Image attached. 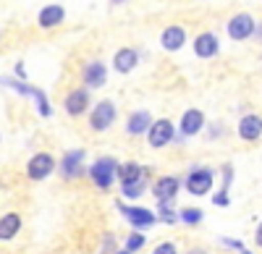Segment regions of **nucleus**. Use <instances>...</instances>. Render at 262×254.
<instances>
[{
  "mask_svg": "<svg viewBox=\"0 0 262 254\" xmlns=\"http://www.w3.org/2000/svg\"><path fill=\"white\" fill-rule=\"evenodd\" d=\"M116 171H118V163H116L113 157H102V160H97V163L92 165L90 173H92V181H95L100 189H111Z\"/></svg>",
  "mask_w": 262,
  "mask_h": 254,
  "instance_id": "obj_1",
  "label": "nucleus"
},
{
  "mask_svg": "<svg viewBox=\"0 0 262 254\" xmlns=\"http://www.w3.org/2000/svg\"><path fill=\"white\" fill-rule=\"evenodd\" d=\"M113 118H116V108H113V102H111V100H102V102H97V108L92 110L90 123H92V129H95V131H105L107 126L113 123Z\"/></svg>",
  "mask_w": 262,
  "mask_h": 254,
  "instance_id": "obj_2",
  "label": "nucleus"
},
{
  "mask_svg": "<svg viewBox=\"0 0 262 254\" xmlns=\"http://www.w3.org/2000/svg\"><path fill=\"white\" fill-rule=\"evenodd\" d=\"M228 34L231 39H247L254 34V18L249 13H236L231 21H228Z\"/></svg>",
  "mask_w": 262,
  "mask_h": 254,
  "instance_id": "obj_3",
  "label": "nucleus"
},
{
  "mask_svg": "<svg viewBox=\"0 0 262 254\" xmlns=\"http://www.w3.org/2000/svg\"><path fill=\"white\" fill-rule=\"evenodd\" d=\"M53 168H55V160H53L50 155H45V152H39V155H34V157L29 160L27 173H29V178L42 181V178H48V176L53 173Z\"/></svg>",
  "mask_w": 262,
  "mask_h": 254,
  "instance_id": "obj_4",
  "label": "nucleus"
},
{
  "mask_svg": "<svg viewBox=\"0 0 262 254\" xmlns=\"http://www.w3.org/2000/svg\"><path fill=\"white\" fill-rule=\"evenodd\" d=\"M170 139H173V123L168 118L155 121V123L149 126V144L152 147H165Z\"/></svg>",
  "mask_w": 262,
  "mask_h": 254,
  "instance_id": "obj_5",
  "label": "nucleus"
},
{
  "mask_svg": "<svg viewBox=\"0 0 262 254\" xmlns=\"http://www.w3.org/2000/svg\"><path fill=\"white\" fill-rule=\"evenodd\" d=\"M210 186H212V173H210V171H194V173H189V178H186V189H189L191 194H196V197L207 194Z\"/></svg>",
  "mask_w": 262,
  "mask_h": 254,
  "instance_id": "obj_6",
  "label": "nucleus"
},
{
  "mask_svg": "<svg viewBox=\"0 0 262 254\" xmlns=\"http://www.w3.org/2000/svg\"><path fill=\"white\" fill-rule=\"evenodd\" d=\"M118 210H121V213H123L131 223H134L137 228H149L152 223H155V215H152L149 210H144V207H126V204L118 202Z\"/></svg>",
  "mask_w": 262,
  "mask_h": 254,
  "instance_id": "obj_7",
  "label": "nucleus"
},
{
  "mask_svg": "<svg viewBox=\"0 0 262 254\" xmlns=\"http://www.w3.org/2000/svg\"><path fill=\"white\" fill-rule=\"evenodd\" d=\"M81 163H84V150H71L66 152V157L60 160V173L66 178H76L81 173Z\"/></svg>",
  "mask_w": 262,
  "mask_h": 254,
  "instance_id": "obj_8",
  "label": "nucleus"
},
{
  "mask_svg": "<svg viewBox=\"0 0 262 254\" xmlns=\"http://www.w3.org/2000/svg\"><path fill=\"white\" fill-rule=\"evenodd\" d=\"M86 105H90V92L86 89H74L66 97V110H69V116H81L86 110Z\"/></svg>",
  "mask_w": 262,
  "mask_h": 254,
  "instance_id": "obj_9",
  "label": "nucleus"
},
{
  "mask_svg": "<svg viewBox=\"0 0 262 254\" xmlns=\"http://www.w3.org/2000/svg\"><path fill=\"white\" fill-rule=\"evenodd\" d=\"M238 134H242V139H247V142L259 139V134H262V118L259 116H244L242 123H238Z\"/></svg>",
  "mask_w": 262,
  "mask_h": 254,
  "instance_id": "obj_10",
  "label": "nucleus"
},
{
  "mask_svg": "<svg viewBox=\"0 0 262 254\" xmlns=\"http://www.w3.org/2000/svg\"><path fill=\"white\" fill-rule=\"evenodd\" d=\"M160 42H163V48H165V50H179V48H184V42H186V32H184V27H168V29L163 32Z\"/></svg>",
  "mask_w": 262,
  "mask_h": 254,
  "instance_id": "obj_11",
  "label": "nucleus"
},
{
  "mask_svg": "<svg viewBox=\"0 0 262 254\" xmlns=\"http://www.w3.org/2000/svg\"><path fill=\"white\" fill-rule=\"evenodd\" d=\"M194 53L200 55V58H212L217 53V37L210 34V32L200 34V37H196V42H194Z\"/></svg>",
  "mask_w": 262,
  "mask_h": 254,
  "instance_id": "obj_12",
  "label": "nucleus"
},
{
  "mask_svg": "<svg viewBox=\"0 0 262 254\" xmlns=\"http://www.w3.org/2000/svg\"><path fill=\"white\" fill-rule=\"evenodd\" d=\"M84 79H86V84H90V87H102L105 79H107V68L102 66L100 60H92L90 66L84 68Z\"/></svg>",
  "mask_w": 262,
  "mask_h": 254,
  "instance_id": "obj_13",
  "label": "nucleus"
},
{
  "mask_svg": "<svg viewBox=\"0 0 262 254\" xmlns=\"http://www.w3.org/2000/svg\"><path fill=\"white\" fill-rule=\"evenodd\" d=\"M152 192H155V197H158L160 202H170L173 194L179 192V181L170 178V176H165V178H160V181L155 183V189H152Z\"/></svg>",
  "mask_w": 262,
  "mask_h": 254,
  "instance_id": "obj_14",
  "label": "nucleus"
},
{
  "mask_svg": "<svg viewBox=\"0 0 262 254\" xmlns=\"http://www.w3.org/2000/svg\"><path fill=\"white\" fill-rule=\"evenodd\" d=\"M63 8L60 6H45L39 11V27L42 29H50V27H58L60 21H63Z\"/></svg>",
  "mask_w": 262,
  "mask_h": 254,
  "instance_id": "obj_15",
  "label": "nucleus"
},
{
  "mask_svg": "<svg viewBox=\"0 0 262 254\" xmlns=\"http://www.w3.org/2000/svg\"><path fill=\"white\" fill-rule=\"evenodd\" d=\"M137 50H131V48H123L121 53H116V58H113V66H116V71H121V74H128L131 68L137 66Z\"/></svg>",
  "mask_w": 262,
  "mask_h": 254,
  "instance_id": "obj_16",
  "label": "nucleus"
},
{
  "mask_svg": "<svg viewBox=\"0 0 262 254\" xmlns=\"http://www.w3.org/2000/svg\"><path fill=\"white\" fill-rule=\"evenodd\" d=\"M18 228H21V218L16 213H8L0 218V241H8L18 234Z\"/></svg>",
  "mask_w": 262,
  "mask_h": 254,
  "instance_id": "obj_17",
  "label": "nucleus"
},
{
  "mask_svg": "<svg viewBox=\"0 0 262 254\" xmlns=\"http://www.w3.org/2000/svg\"><path fill=\"white\" fill-rule=\"evenodd\" d=\"M202 123H205V116L200 110H186L184 118H181V131L186 136H191V134H196V131L202 129Z\"/></svg>",
  "mask_w": 262,
  "mask_h": 254,
  "instance_id": "obj_18",
  "label": "nucleus"
},
{
  "mask_svg": "<svg viewBox=\"0 0 262 254\" xmlns=\"http://www.w3.org/2000/svg\"><path fill=\"white\" fill-rule=\"evenodd\" d=\"M126 129H128V134H142V131H147L149 129V113L147 110H139V113H134V116H131L128 118V126H126Z\"/></svg>",
  "mask_w": 262,
  "mask_h": 254,
  "instance_id": "obj_19",
  "label": "nucleus"
},
{
  "mask_svg": "<svg viewBox=\"0 0 262 254\" xmlns=\"http://www.w3.org/2000/svg\"><path fill=\"white\" fill-rule=\"evenodd\" d=\"M116 173L121 176V183H128V181L142 178V168H139L137 163H126V165H121V168H118Z\"/></svg>",
  "mask_w": 262,
  "mask_h": 254,
  "instance_id": "obj_20",
  "label": "nucleus"
},
{
  "mask_svg": "<svg viewBox=\"0 0 262 254\" xmlns=\"http://www.w3.org/2000/svg\"><path fill=\"white\" fill-rule=\"evenodd\" d=\"M142 192H144V176H142V178H137V181H128V183H123V194H126V197H131V199L139 197Z\"/></svg>",
  "mask_w": 262,
  "mask_h": 254,
  "instance_id": "obj_21",
  "label": "nucleus"
},
{
  "mask_svg": "<svg viewBox=\"0 0 262 254\" xmlns=\"http://www.w3.org/2000/svg\"><path fill=\"white\" fill-rule=\"evenodd\" d=\"M29 95H32V97L37 100V105H39V113H42V116H45V118H48V116H50V105H48V100H45V95H42L39 89H32Z\"/></svg>",
  "mask_w": 262,
  "mask_h": 254,
  "instance_id": "obj_22",
  "label": "nucleus"
},
{
  "mask_svg": "<svg viewBox=\"0 0 262 254\" xmlns=\"http://www.w3.org/2000/svg\"><path fill=\"white\" fill-rule=\"evenodd\" d=\"M181 220L194 225V223H200V220H202V213H200V210H194V207H186L184 213H181Z\"/></svg>",
  "mask_w": 262,
  "mask_h": 254,
  "instance_id": "obj_23",
  "label": "nucleus"
},
{
  "mask_svg": "<svg viewBox=\"0 0 262 254\" xmlns=\"http://www.w3.org/2000/svg\"><path fill=\"white\" fill-rule=\"evenodd\" d=\"M160 218L165 223H176V213L170 210V202H160Z\"/></svg>",
  "mask_w": 262,
  "mask_h": 254,
  "instance_id": "obj_24",
  "label": "nucleus"
},
{
  "mask_svg": "<svg viewBox=\"0 0 262 254\" xmlns=\"http://www.w3.org/2000/svg\"><path fill=\"white\" fill-rule=\"evenodd\" d=\"M142 244H144V236H142V234L128 236V241H126V251H137V249H142Z\"/></svg>",
  "mask_w": 262,
  "mask_h": 254,
  "instance_id": "obj_25",
  "label": "nucleus"
},
{
  "mask_svg": "<svg viewBox=\"0 0 262 254\" xmlns=\"http://www.w3.org/2000/svg\"><path fill=\"white\" fill-rule=\"evenodd\" d=\"M155 254H176V246H173V244H160L155 249Z\"/></svg>",
  "mask_w": 262,
  "mask_h": 254,
  "instance_id": "obj_26",
  "label": "nucleus"
},
{
  "mask_svg": "<svg viewBox=\"0 0 262 254\" xmlns=\"http://www.w3.org/2000/svg\"><path fill=\"white\" fill-rule=\"evenodd\" d=\"M215 204H217V207H223V204H228V194H226V189H223V192H221V194L215 197Z\"/></svg>",
  "mask_w": 262,
  "mask_h": 254,
  "instance_id": "obj_27",
  "label": "nucleus"
},
{
  "mask_svg": "<svg viewBox=\"0 0 262 254\" xmlns=\"http://www.w3.org/2000/svg\"><path fill=\"white\" fill-rule=\"evenodd\" d=\"M254 239H257V244L262 246V223H259V228H257V236H254Z\"/></svg>",
  "mask_w": 262,
  "mask_h": 254,
  "instance_id": "obj_28",
  "label": "nucleus"
},
{
  "mask_svg": "<svg viewBox=\"0 0 262 254\" xmlns=\"http://www.w3.org/2000/svg\"><path fill=\"white\" fill-rule=\"evenodd\" d=\"M189 254H205V251H202V249H191Z\"/></svg>",
  "mask_w": 262,
  "mask_h": 254,
  "instance_id": "obj_29",
  "label": "nucleus"
},
{
  "mask_svg": "<svg viewBox=\"0 0 262 254\" xmlns=\"http://www.w3.org/2000/svg\"><path fill=\"white\" fill-rule=\"evenodd\" d=\"M111 3H113V6H118V3H126V0H111Z\"/></svg>",
  "mask_w": 262,
  "mask_h": 254,
  "instance_id": "obj_30",
  "label": "nucleus"
},
{
  "mask_svg": "<svg viewBox=\"0 0 262 254\" xmlns=\"http://www.w3.org/2000/svg\"><path fill=\"white\" fill-rule=\"evenodd\" d=\"M118 254H128V251H118Z\"/></svg>",
  "mask_w": 262,
  "mask_h": 254,
  "instance_id": "obj_31",
  "label": "nucleus"
}]
</instances>
